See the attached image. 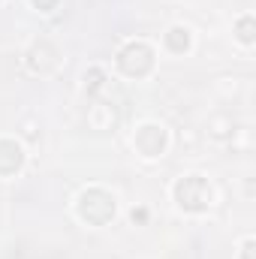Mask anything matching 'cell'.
I'll return each instance as SVG.
<instances>
[{"mask_svg":"<svg viewBox=\"0 0 256 259\" xmlns=\"http://www.w3.org/2000/svg\"><path fill=\"white\" fill-rule=\"evenodd\" d=\"M154 49L148 46V42H142V39H136V42H127L121 52H118V69L130 75V78H145L151 69H154Z\"/></svg>","mask_w":256,"mask_h":259,"instance_id":"3","label":"cell"},{"mask_svg":"<svg viewBox=\"0 0 256 259\" xmlns=\"http://www.w3.org/2000/svg\"><path fill=\"white\" fill-rule=\"evenodd\" d=\"M30 3H33L39 12H52V9L58 6V0H30Z\"/></svg>","mask_w":256,"mask_h":259,"instance_id":"9","label":"cell"},{"mask_svg":"<svg viewBox=\"0 0 256 259\" xmlns=\"http://www.w3.org/2000/svg\"><path fill=\"white\" fill-rule=\"evenodd\" d=\"M130 217H133V223H145V220H148V211H145V208H133Z\"/></svg>","mask_w":256,"mask_h":259,"instance_id":"10","label":"cell"},{"mask_svg":"<svg viewBox=\"0 0 256 259\" xmlns=\"http://www.w3.org/2000/svg\"><path fill=\"white\" fill-rule=\"evenodd\" d=\"M115 211H118L115 196L103 187H91L78 196V217L91 226H106L115 217Z\"/></svg>","mask_w":256,"mask_h":259,"instance_id":"1","label":"cell"},{"mask_svg":"<svg viewBox=\"0 0 256 259\" xmlns=\"http://www.w3.org/2000/svg\"><path fill=\"white\" fill-rule=\"evenodd\" d=\"M235 33H238V39L244 42V46H250L256 39V24L250 15H244V18H238V24H235Z\"/></svg>","mask_w":256,"mask_h":259,"instance_id":"7","label":"cell"},{"mask_svg":"<svg viewBox=\"0 0 256 259\" xmlns=\"http://www.w3.org/2000/svg\"><path fill=\"white\" fill-rule=\"evenodd\" d=\"M253 247H256V241L253 238H247L244 247H241V259H253Z\"/></svg>","mask_w":256,"mask_h":259,"instance_id":"11","label":"cell"},{"mask_svg":"<svg viewBox=\"0 0 256 259\" xmlns=\"http://www.w3.org/2000/svg\"><path fill=\"white\" fill-rule=\"evenodd\" d=\"M24 166V151L15 139H0V175H15Z\"/></svg>","mask_w":256,"mask_h":259,"instance_id":"5","label":"cell"},{"mask_svg":"<svg viewBox=\"0 0 256 259\" xmlns=\"http://www.w3.org/2000/svg\"><path fill=\"white\" fill-rule=\"evenodd\" d=\"M166 49L175 52V55H184L190 49V30L187 27H169L166 33Z\"/></svg>","mask_w":256,"mask_h":259,"instance_id":"6","label":"cell"},{"mask_svg":"<svg viewBox=\"0 0 256 259\" xmlns=\"http://www.w3.org/2000/svg\"><path fill=\"white\" fill-rule=\"evenodd\" d=\"M103 81H106V72H103L100 66H91V69L84 72V88H88V94H97V91L103 88Z\"/></svg>","mask_w":256,"mask_h":259,"instance_id":"8","label":"cell"},{"mask_svg":"<svg viewBox=\"0 0 256 259\" xmlns=\"http://www.w3.org/2000/svg\"><path fill=\"white\" fill-rule=\"evenodd\" d=\"M211 184L202 178V175H187V178H178V184H175V202L184 208V211H190V214H202V211H208L211 208Z\"/></svg>","mask_w":256,"mask_h":259,"instance_id":"2","label":"cell"},{"mask_svg":"<svg viewBox=\"0 0 256 259\" xmlns=\"http://www.w3.org/2000/svg\"><path fill=\"white\" fill-rule=\"evenodd\" d=\"M133 145L142 157H160L166 151V130L160 124H142L133 136Z\"/></svg>","mask_w":256,"mask_h":259,"instance_id":"4","label":"cell"}]
</instances>
